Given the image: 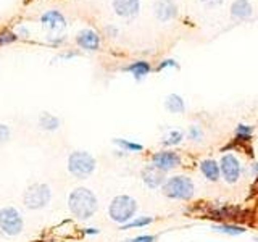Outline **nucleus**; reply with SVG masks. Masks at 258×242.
Here are the masks:
<instances>
[{
	"instance_id": "22",
	"label": "nucleus",
	"mask_w": 258,
	"mask_h": 242,
	"mask_svg": "<svg viewBox=\"0 0 258 242\" xmlns=\"http://www.w3.org/2000/svg\"><path fill=\"white\" fill-rule=\"evenodd\" d=\"M155 218L152 216H134L131 221H127L124 224L119 226V231H127V229H137V228H145V226H150Z\"/></svg>"
},
{
	"instance_id": "4",
	"label": "nucleus",
	"mask_w": 258,
	"mask_h": 242,
	"mask_svg": "<svg viewBox=\"0 0 258 242\" xmlns=\"http://www.w3.org/2000/svg\"><path fill=\"white\" fill-rule=\"evenodd\" d=\"M68 173L76 179H87L91 177L97 168V160L92 153L86 150H75L68 155L67 160Z\"/></svg>"
},
{
	"instance_id": "10",
	"label": "nucleus",
	"mask_w": 258,
	"mask_h": 242,
	"mask_svg": "<svg viewBox=\"0 0 258 242\" xmlns=\"http://www.w3.org/2000/svg\"><path fill=\"white\" fill-rule=\"evenodd\" d=\"M111 7L123 20H134L141 13V0H113Z\"/></svg>"
},
{
	"instance_id": "31",
	"label": "nucleus",
	"mask_w": 258,
	"mask_h": 242,
	"mask_svg": "<svg viewBox=\"0 0 258 242\" xmlns=\"http://www.w3.org/2000/svg\"><path fill=\"white\" fill-rule=\"evenodd\" d=\"M86 236H97V234H100V229H97V228H86L83 231Z\"/></svg>"
},
{
	"instance_id": "2",
	"label": "nucleus",
	"mask_w": 258,
	"mask_h": 242,
	"mask_svg": "<svg viewBox=\"0 0 258 242\" xmlns=\"http://www.w3.org/2000/svg\"><path fill=\"white\" fill-rule=\"evenodd\" d=\"M161 194L171 200L189 202L196 196V183L187 174H174L166 177V181L161 186Z\"/></svg>"
},
{
	"instance_id": "21",
	"label": "nucleus",
	"mask_w": 258,
	"mask_h": 242,
	"mask_svg": "<svg viewBox=\"0 0 258 242\" xmlns=\"http://www.w3.org/2000/svg\"><path fill=\"white\" fill-rule=\"evenodd\" d=\"M113 144H115L119 150H123L126 153H141V152H144V145L142 144L129 141V139H121V137H116V139H113Z\"/></svg>"
},
{
	"instance_id": "30",
	"label": "nucleus",
	"mask_w": 258,
	"mask_h": 242,
	"mask_svg": "<svg viewBox=\"0 0 258 242\" xmlns=\"http://www.w3.org/2000/svg\"><path fill=\"white\" fill-rule=\"evenodd\" d=\"M105 32H107V34L108 36H113V37H115V36H118V28L116 26H107V28H105Z\"/></svg>"
},
{
	"instance_id": "12",
	"label": "nucleus",
	"mask_w": 258,
	"mask_h": 242,
	"mask_svg": "<svg viewBox=\"0 0 258 242\" xmlns=\"http://www.w3.org/2000/svg\"><path fill=\"white\" fill-rule=\"evenodd\" d=\"M153 15L160 23H169L177 16V5L174 0H157L153 5Z\"/></svg>"
},
{
	"instance_id": "9",
	"label": "nucleus",
	"mask_w": 258,
	"mask_h": 242,
	"mask_svg": "<svg viewBox=\"0 0 258 242\" xmlns=\"http://www.w3.org/2000/svg\"><path fill=\"white\" fill-rule=\"evenodd\" d=\"M150 165L158 168L160 171H163V173H169V171H173V169H176L177 166L182 165V158L177 152L165 149V150L153 153L150 157Z\"/></svg>"
},
{
	"instance_id": "25",
	"label": "nucleus",
	"mask_w": 258,
	"mask_h": 242,
	"mask_svg": "<svg viewBox=\"0 0 258 242\" xmlns=\"http://www.w3.org/2000/svg\"><path fill=\"white\" fill-rule=\"evenodd\" d=\"M18 39V36L15 34L12 31H4L0 32V45H7V44H12L15 40Z\"/></svg>"
},
{
	"instance_id": "16",
	"label": "nucleus",
	"mask_w": 258,
	"mask_h": 242,
	"mask_svg": "<svg viewBox=\"0 0 258 242\" xmlns=\"http://www.w3.org/2000/svg\"><path fill=\"white\" fill-rule=\"evenodd\" d=\"M126 73H131L133 78L136 81H142L144 78H147L150 75V71H152V65L149 62H145V60H136L133 62L131 65H127L126 68H123Z\"/></svg>"
},
{
	"instance_id": "28",
	"label": "nucleus",
	"mask_w": 258,
	"mask_h": 242,
	"mask_svg": "<svg viewBox=\"0 0 258 242\" xmlns=\"http://www.w3.org/2000/svg\"><path fill=\"white\" fill-rule=\"evenodd\" d=\"M158 236H153V234H141V236H136L131 240L133 242H157Z\"/></svg>"
},
{
	"instance_id": "17",
	"label": "nucleus",
	"mask_w": 258,
	"mask_h": 242,
	"mask_svg": "<svg viewBox=\"0 0 258 242\" xmlns=\"http://www.w3.org/2000/svg\"><path fill=\"white\" fill-rule=\"evenodd\" d=\"M212 229L215 232L224 234V236H229V237H237V236H242V234L247 232L244 226L236 224V223H218V224L212 226Z\"/></svg>"
},
{
	"instance_id": "18",
	"label": "nucleus",
	"mask_w": 258,
	"mask_h": 242,
	"mask_svg": "<svg viewBox=\"0 0 258 242\" xmlns=\"http://www.w3.org/2000/svg\"><path fill=\"white\" fill-rule=\"evenodd\" d=\"M165 108L173 115H182L185 113V100L179 94H168L165 97Z\"/></svg>"
},
{
	"instance_id": "33",
	"label": "nucleus",
	"mask_w": 258,
	"mask_h": 242,
	"mask_svg": "<svg viewBox=\"0 0 258 242\" xmlns=\"http://www.w3.org/2000/svg\"><path fill=\"white\" fill-rule=\"evenodd\" d=\"M21 34H23V37H28V36H29L28 29L24 28V26H20V28H18V34H16V36H18V37H21Z\"/></svg>"
},
{
	"instance_id": "34",
	"label": "nucleus",
	"mask_w": 258,
	"mask_h": 242,
	"mask_svg": "<svg viewBox=\"0 0 258 242\" xmlns=\"http://www.w3.org/2000/svg\"><path fill=\"white\" fill-rule=\"evenodd\" d=\"M126 155V152H123V150H115V157H124Z\"/></svg>"
},
{
	"instance_id": "32",
	"label": "nucleus",
	"mask_w": 258,
	"mask_h": 242,
	"mask_svg": "<svg viewBox=\"0 0 258 242\" xmlns=\"http://www.w3.org/2000/svg\"><path fill=\"white\" fill-rule=\"evenodd\" d=\"M250 173H252V176L255 177V179H258V163L250 165Z\"/></svg>"
},
{
	"instance_id": "35",
	"label": "nucleus",
	"mask_w": 258,
	"mask_h": 242,
	"mask_svg": "<svg viewBox=\"0 0 258 242\" xmlns=\"http://www.w3.org/2000/svg\"><path fill=\"white\" fill-rule=\"evenodd\" d=\"M121 242H133L131 239H124V240H121Z\"/></svg>"
},
{
	"instance_id": "29",
	"label": "nucleus",
	"mask_w": 258,
	"mask_h": 242,
	"mask_svg": "<svg viewBox=\"0 0 258 242\" xmlns=\"http://www.w3.org/2000/svg\"><path fill=\"white\" fill-rule=\"evenodd\" d=\"M223 2H224V0H200V4H202V5H205V7H208V8L220 7V5H223Z\"/></svg>"
},
{
	"instance_id": "11",
	"label": "nucleus",
	"mask_w": 258,
	"mask_h": 242,
	"mask_svg": "<svg viewBox=\"0 0 258 242\" xmlns=\"http://www.w3.org/2000/svg\"><path fill=\"white\" fill-rule=\"evenodd\" d=\"M141 179L149 189L155 191V189H160L161 186H163V183L166 181V173L160 171V169L153 165H145L141 171Z\"/></svg>"
},
{
	"instance_id": "6",
	"label": "nucleus",
	"mask_w": 258,
	"mask_h": 242,
	"mask_svg": "<svg viewBox=\"0 0 258 242\" xmlns=\"http://www.w3.org/2000/svg\"><path fill=\"white\" fill-rule=\"evenodd\" d=\"M24 229V218L18 208L7 205L0 208V232L7 237L20 236Z\"/></svg>"
},
{
	"instance_id": "14",
	"label": "nucleus",
	"mask_w": 258,
	"mask_h": 242,
	"mask_svg": "<svg viewBox=\"0 0 258 242\" xmlns=\"http://www.w3.org/2000/svg\"><path fill=\"white\" fill-rule=\"evenodd\" d=\"M253 16V7L250 0H234L231 4V18L236 21H247Z\"/></svg>"
},
{
	"instance_id": "5",
	"label": "nucleus",
	"mask_w": 258,
	"mask_h": 242,
	"mask_svg": "<svg viewBox=\"0 0 258 242\" xmlns=\"http://www.w3.org/2000/svg\"><path fill=\"white\" fill-rule=\"evenodd\" d=\"M52 200V189L45 183H34L23 192V204L29 210H44Z\"/></svg>"
},
{
	"instance_id": "24",
	"label": "nucleus",
	"mask_w": 258,
	"mask_h": 242,
	"mask_svg": "<svg viewBox=\"0 0 258 242\" xmlns=\"http://www.w3.org/2000/svg\"><path fill=\"white\" fill-rule=\"evenodd\" d=\"M187 139L192 141V142H202L204 141V137H205V133H204V129H202V126L199 125H190L189 129H187Z\"/></svg>"
},
{
	"instance_id": "36",
	"label": "nucleus",
	"mask_w": 258,
	"mask_h": 242,
	"mask_svg": "<svg viewBox=\"0 0 258 242\" xmlns=\"http://www.w3.org/2000/svg\"><path fill=\"white\" fill-rule=\"evenodd\" d=\"M255 240H256V242H258V237H255Z\"/></svg>"
},
{
	"instance_id": "7",
	"label": "nucleus",
	"mask_w": 258,
	"mask_h": 242,
	"mask_svg": "<svg viewBox=\"0 0 258 242\" xmlns=\"http://www.w3.org/2000/svg\"><path fill=\"white\" fill-rule=\"evenodd\" d=\"M218 165H220V174L224 179V183L231 186L237 184L240 181L242 174L245 173V168L242 165V161L239 160L236 153H232V152L223 153L220 161H218Z\"/></svg>"
},
{
	"instance_id": "19",
	"label": "nucleus",
	"mask_w": 258,
	"mask_h": 242,
	"mask_svg": "<svg viewBox=\"0 0 258 242\" xmlns=\"http://www.w3.org/2000/svg\"><path fill=\"white\" fill-rule=\"evenodd\" d=\"M61 121L56 118L52 113H42V115L39 116V128L42 129V131H47V133H55L56 129L60 128Z\"/></svg>"
},
{
	"instance_id": "8",
	"label": "nucleus",
	"mask_w": 258,
	"mask_h": 242,
	"mask_svg": "<svg viewBox=\"0 0 258 242\" xmlns=\"http://www.w3.org/2000/svg\"><path fill=\"white\" fill-rule=\"evenodd\" d=\"M40 24L47 31L50 42L53 44L63 42V37H60V34L67 29V20H64L63 13H60L58 10H48L40 16Z\"/></svg>"
},
{
	"instance_id": "23",
	"label": "nucleus",
	"mask_w": 258,
	"mask_h": 242,
	"mask_svg": "<svg viewBox=\"0 0 258 242\" xmlns=\"http://www.w3.org/2000/svg\"><path fill=\"white\" fill-rule=\"evenodd\" d=\"M185 134L179 129H171V131H168L163 139H161V145H165V147H176V145H179L182 141H184Z\"/></svg>"
},
{
	"instance_id": "26",
	"label": "nucleus",
	"mask_w": 258,
	"mask_h": 242,
	"mask_svg": "<svg viewBox=\"0 0 258 242\" xmlns=\"http://www.w3.org/2000/svg\"><path fill=\"white\" fill-rule=\"evenodd\" d=\"M10 137H12L10 128H8L7 125H2V123H0V144L8 142V141H10Z\"/></svg>"
},
{
	"instance_id": "20",
	"label": "nucleus",
	"mask_w": 258,
	"mask_h": 242,
	"mask_svg": "<svg viewBox=\"0 0 258 242\" xmlns=\"http://www.w3.org/2000/svg\"><path fill=\"white\" fill-rule=\"evenodd\" d=\"M253 137V126L245 125V123H239L234 129V142H250Z\"/></svg>"
},
{
	"instance_id": "27",
	"label": "nucleus",
	"mask_w": 258,
	"mask_h": 242,
	"mask_svg": "<svg viewBox=\"0 0 258 242\" xmlns=\"http://www.w3.org/2000/svg\"><path fill=\"white\" fill-rule=\"evenodd\" d=\"M179 65H177V62L176 60H173V58H168V60H163L161 62L158 67H157V71H163V70H166V68H177Z\"/></svg>"
},
{
	"instance_id": "15",
	"label": "nucleus",
	"mask_w": 258,
	"mask_h": 242,
	"mask_svg": "<svg viewBox=\"0 0 258 242\" xmlns=\"http://www.w3.org/2000/svg\"><path fill=\"white\" fill-rule=\"evenodd\" d=\"M199 169H200V173L202 176L205 177L207 181L210 183H218L220 181V165H218V161L215 158H205V160H202L200 163H199Z\"/></svg>"
},
{
	"instance_id": "13",
	"label": "nucleus",
	"mask_w": 258,
	"mask_h": 242,
	"mask_svg": "<svg viewBox=\"0 0 258 242\" xmlns=\"http://www.w3.org/2000/svg\"><path fill=\"white\" fill-rule=\"evenodd\" d=\"M76 44L87 52H95L100 47V36L91 28L81 29L76 34Z\"/></svg>"
},
{
	"instance_id": "1",
	"label": "nucleus",
	"mask_w": 258,
	"mask_h": 242,
	"mask_svg": "<svg viewBox=\"0 0 258 242\" xmlns=\"http://www.w3.org/2000/svg\"><path fill=\"white\" fill-rule=\"evenodd\" d=\"M68 208L71 215L79 221H87L99 212V199L89 188L73 189L68 196Z\"/></svg>"
},
{
	"instance_id": "3",
	"label": "nucleus",
	"mask_w": 258,
	"mask_h": 242,
	"mask_svg": "<svg viewBox=\"0 0 258 242\" xmlns=\"http://www.w3.org/2000/svg\"><path fill=\"white\" fill-rule=\"evenodd\" d=\"M137 200L131 196L126 194H119L115 196L108 204V216L113 223H116L118 226L124 224L127 221H131L137 213Z\"/></svg>"
}]
</instances>
